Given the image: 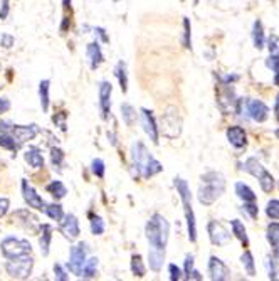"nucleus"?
<instances>
[{
    "mask_svg": "<svg viewBox=\"0 0 279 281\" xmlns=\"http://www.w3.org/2000/svg\"><path fill=\"white\" fill-rule=\"evenodd\" d=\"M49 89H51V81L49 79H44L39 83V98H41V106H42V111L47 113V110H49Z\"/></svg>",
    "mask_w": 279,
    "mask_h": 281,
    "instance_id": "26",
    "label": "nucleus"
},
{
    "mask_svg": "<svg viewBox=\"0 0 279 281\" xmlns=\"http://www.w3.org/2000/svg\"><path fill=\"white\" fill-rule=\"evenodd\" d=\"M0 251H2L6 259H12V258H19V256H22V254H31L32 246L27 239L7 236L6 239L0 243Z\"/></svg>",
    "mask_w": 279,
    "mask_h": 281,
    "instance_id": "7",
    "label": "nucleus"
},
{
    "mask_svg": "<svg viewBox=\"0 0 279 281\" xmlns=\"http://www.w3.org/2000/svg\"><path fill=\"white\" fill-rule=\"evenodd\" d=\"M94 34H96V36H98L103 42H109L108 34H106V31H104L103 27H96V29H94Z\"/></svg>",
    "mask_w": 279,
    "mask_h": 281,
    "instance_id": "54",
    "label": "nucleus"
},
{
    "mask_svg": "<svg viewBox=\"0 0 279 281\" xmlns=\"http://www.w3.org/2000/svg\"><path fill=\"white\" fill-rule=\"evenodd\" d=\"M0 147L11 150V152H17L19 150L16 140H14L12 135H9V133H0Z\"/></svg>",
    "mask_w": 279,
    "mask_h": 281,
    "instance_id": "37",
    "label": "nucleus"
},
{
    "mask_svg": "<svg viewBox=\"0 0 279 281\" xmlns=\"http://www.w3.org/2000/svg\"><path fill=\"white\" fill-rule=\"evenodd\" d=\"M266 66L269 69H272L274 72L279 71V54H271L269 59H266Z\"/></svg>",
    "mask_w": 279,
    "mask_h": 281,
    "instance_id": "44",
    "label": "nucleus"
},
{
    "mask_svg": "<svg viewBox=\"0 0 279 281\" xmlns=\"http://www.w3.org/2000/svg\"><path fill=\"white\" fill-rule=\"evenodd\" d=\"M230 226H232V234L237 237L240 243L244 244V248H247V246H249V237H247L246 227H244L242 222H240L239 219H234V221H230Z\"/></svg>",
    "mask_w": 279,
    "mask_h": 281,
    "instance_id": "25",
    "label": "nucleus"
},
{
    "mask_svg": "<svg viewBox=\"0 0 279 281\" xmlns=\"http://www.w3.org/2000/svg\"><path fill=\"white\" fill-rule=\"evenodd\" d=\"M182 44H184L185 49L192 47V26L189 17H184V39H182Z\"/></svg>",
    "mask_w": 279,
    "mask_h": 281,
    "instance_id": "38",
    "label": "nucleus"
},
{
    "mask_svg": "<svg viewBox=\"0 0 279 281\" xmlns=\"http://www.w3.org/2000/svg\"><path fill=\"white\" fill-rule=\"evenodd\" d=\"M86 254H88V244L79 243L71 248L69 251V261H67V268L76 276H81V271H83Z\"/></svg>",
    "mask_w": 279,
    "mask_h": 281,
    "instance_id": "9",
    "label": "nucleus"
},
{
    "mask_svg": "<svg viewBox=\"0 0 279 281\" xmlns=\"http://www.w3.org/2000/svg\"><path fill=\"white\" fill-rule=\"evenodd\" d=\"M142 125L152 142L158 145V125H157V120H155V116H153L152 110L142 108Z\"/></svg>",
    "mask_w": 279,
    "mask_h": 281,
    "instance_id": "15",
    "label": "nucleus"
},
{
    "mask_svg": "<svg viewBox=\"0 0 279 281\" xmlns=\"http://www.w3.org/2000/svg\"><path fill=\"white\" fill-rule=\"evenodd\" d=\"M14 42H16V39L11 34H2V37H0V46L6 47V49H11L14 46Z\"/></svg>",
    "mask_w": 279,
    "mask_h": 281,
    "instance_id": "45",
    "label": "nucleus"
},
{
    "mask_svg": "<svg viewBox=\"0 0 279 281\" xmlns=\"http://www.w3.org/2000/svg\"><path fill=\"white\" fill-rule=\"evenodd\" d=\"M252 41H254V47L259 51L266 44V39H264V26L259 19L254 22V27H252Z\"/></svg>",
    "mask_w": 279,
    "mask_h": 281,
    "instance_id": "23",
    "label": "nucleus"
},
{
    "mask_svg": "<svg viewBox=\"0 0 279 281\" xmlns=\"http://www.w3.org/2000/svg\"><path fill=\"white\" fill-rule=\"evenodd\" d=\"M242 168L247 173L254 175V177H259L264 170H266V168L261 165V162H257V158H247L246 162H244V167Z\"/></svg>",
    "mask_w": 279,
    "mask_h": 281,
    "instance_id": "31",
    "label": "nucleus"
},
{
    "mask_svg": "<svg viewBox=\"0 0 279 281\" xmlns=\"http://www.w3.org/2000/svg\"><path fill=\"white\" fill-rule=\"evenodd\" d=\"M34 259L29 254H22L19 258H12L6 263V271L11 278L16 279H27L32 273Z\"/></svg>",
    "mask_w": 279,
    "mask_h": 281,
    "instance_id": "8",
    "label": "nucleus"
},
{
    "mask_svg": "<svg viewBox=\"0 0 279 281\" xmlns=\"http://www.w3.org/2000/svg\"><path fill=\"white\" fill-rule=\"evenodd\" d=\"M111 93H113V84L108 81H101L99 84V110L103 120L109 118L111 113Z\"/></svg>",
    "mask_w": 279,
    "mask_h": 281,
    "instance_id": "12",
    "label": "nucleus"
},
{
    "mask_svg": "<svg viewBox=\"0 0 279 281\" xmlns=\"http://www.w3.org/2000/svg\"><path fill=\"white\" fill-rule=\"evenodd\" d=\"M244 211H246L247 214L252 217V219H256L257 214H259V209H257V206L254 204V202H244Z\"/></svg>",
    "mask_w": 279,
    "mask_h": 281,
    "instance_id": "46",
    "label": "nucleus"
},
{
    "mask_svg": "<svg viewBox=\"0 0 279 281\" xmlns=\"http://www.w3.org/2000/svg\"><path fill=\"white\" fill-rule=\"evenodd\" d=\"M267 273H269V279H277V266H276V259L274 258H267Z\"/></svg>",
    "mask_w": 279,
    "mask_h": 281,
    "instance_id": "43",
    "label": "nucleus"
},
{
    "mask_svg": "<svg viewBox=\"0 0 279 281\" xmlns=\"http://www.w3.org/2000/svg\"><path fill=\"white\" fill-rule=\"evenodd\" d=\"M69 6H71V0H62V7H64L66 11H67V7Z\"/></svg>",
    "mask_w": 279,
    "mask_h": 281,
    "instance_id": "60",
    "label": "nucleus"
},
{
    "mask_svg": "<svg viewBox=\"0 0 279 281\" xmlns=\"http://www.w3.org/2000/svg\"><path fill=\"white\" fill-rule=\"evenodd\" d=\"M98 258H89V259H86L84 261V266H83V271H81V276L83 278H94L96 276V271H98Z\"/></svg>",
    "mask_w": 279,
    "mask_h": 281,
    "instance_id": "30",
    "label": "nucleus"
},
{
    "mask_svg": "<svg viewBox=\"0 0 279 281\" xmlns=\"http://www.w3.org/2000/svg\"><path fill=\"white\" fill-rule=\"evenodd\" d=\"M274 84L279 86V71H277V72H274Z\"/></svg>",
    "mask_w": 279,
    "mask_h": 281,
    "instance_id": "59",
    "label": "nucleus"
},
{
    "mask_svg": "<svg viewBox=\"0 0 279 281\" xmlns=\"http://www.w3.org/2000/svg\"><path fill=\"white\" fill-rule=\"evenodd\" d=\"M222 86L224 88L220 89L217 103H219V108L222 110L225 115H229L230 111H234L237 108V100H235V96H234V89L229 88V84H222Z\"/></svg>",
    "mask_w": 279,
    "mask_h": 281,
    "instance_id": "16",
    "label": "nucleus"
},
{
    "mask_svg": "<svg viewBox=\"0 0 279 281\" xmlns=\"http://www.w3.org/2000/svg\"><path fill=\"white\" fill-rule=\"evenodd\" d=\"M247 113L254 120V122L262 123V122H266V120H267L269 110H267V106L264 105L261 100H249L247 101Z\"/></svg>",
    "mask_w": 279,
    "mask_h": 281,
    "instance_id": "17",
    "label": "nucleus"
},
{
    "mask_svg": "<svg viewBox=\"0 0 279 281\" xmlns=\"http://www.w3.org/2000/svg\"><path fill=\"white\" fill-rule=\"evenodd\" d=\"M173 185H175L177 192L182 199V206H184V212H185V219H187V229H189V239L190 243H195L197 241V224H195V214L194 209H192V194H190V187L184 178L175 177L173 180Z\"/></svg>",
    "mask_w": 279,
    "mask_h": 281,
    "instance_id": "4",
    "label": "nucleus"
},
{
    "mask_svg": "<svg viewBox=\"0 0 279 281\" xmlns=\"http://www.w3.org/2000/svg\"><path fill=\"white\" fill-rule=\"evenodd\" d=\"M59 231L62 232V236L66 237V239L69 241H74L79 237V221L78 217H76L74 214H67L64 216L62 219L59 221Z\"/></svg>",
    "mask_w": 279,
    "mask_h": 281,
    "instance_id": "13",
    "label": "nucleus"
},
{
    "mask_svg": "<svg viewBox=\"0 0 279 281\" xmlns=\"http://www.w3.org/2000/svg\"><path fill=\"white\" fill-rule=\"evenodd\" d=\"M41 231H42V236L39 237L41 253H42V256H47V254H49L51 239H52V227H51L49 224H42Z\"/></svg>",
    "mask_w": 279,
    "mask_h": 281,
    "instance_id": "22",
    "label": "nucleus"
},
{
    "mask_svg": "<svg viewBox=\"0 0 279 281\" xmlns=\"http://www.w3.org/2000/svg\"><path fill=\"white\" fill-rule=\"evenodd\" d=\"M266 237L267 241L271 243V246L279 243V222H271L266 229Z\"/></svg>",
    "mask_w": 279,
    "mask_h": 281,
    "instance_id": "35",
    "label": "nucleus"
},
{
    "mask_svg": "<svg viewBox=\"0 0 279 281\" xmlns=\"http://www.w3.org/2000/svg\"><path fill=\"white\" fill-rule=\"evenodd\" d=\"M131 167L134 175L142 178H150L163 170V165L148 152L145 143L136 142L131 145Z\"/></svg>",
    "mask_w": 279,
    "mask_h": 281,
    "instance_id": "1",
    "label": "nucleus"
},
{
    "mask_svg": "<svg viewBox=\"0 0 279 281\" xmlns=\"http://www.w3.org/2000/svg\"><path fill=\"white\" fill-rule=\"evenodd\" d=\"M71 26V21L67 17H62V24H61V32L64 34L66 31H67V27Z\"/></svg>",
    "mask_w": 279,
    "mask_h": 281,
    "instance_id": "56",
    "label": "nucleus"
},
{
    "mask_svg": "<svg viewBox=\"0 0 279 281\" xmlns=\"http://www.w3.org/2000/svg\"><path fill=\"white\" fill-rule=\"evenodd\" d=\"M209 274L212 281H227L230 278V269L217 256H210L209 259Z\"/></svg>",
    "mask_w": 279,
    "mask_h": 281,
    "instance_id": "14",
    "label": "nucleus"
},
{
    "mask_svg": "<svg viewBox=\"0 0 279 281\" xmlns=\"http://www.w3.org/2000/svg\"><path fill=\"white\" fill-rule=\"evenodd\" d=\"M225 191V178L220 172H207L200 177L199 202L204 206H212Z\"/></svg>",
    "mask_w": 279,
    "mask_h": 281,
    "instance_id": "2",
    "label": "nucleus"
},
{
    "mask_svg": "<svg viewBox=\"0 0 279 281\" xmlns=\"http://www.w3.org/2000/svg\"><path fill=\"white\" fill-rule=\"evenodd\" d=\"M121 116H123V122L126 123V127H133L134 122H136V110H134L129 103H123L121 105Z\"/></svg>",
    "mask_w": 279,
    "mask_h": 281,
    "instance_id": "29",
    "label": "nucleus"
},
{
    "mask_svg": "<svg viewBox=\"0 0 279 281\" xmlns=\"http://www.w3.org/2000/svg\"><path fill=\"white\" fill-rule=\"evenodd\" d=\"M9 11H11L9 0H2V6H0V21H6L9 16Z\"/></svg>",
    "mask_w": 279,
    "mask_h": 281,
    "instance_id": "51",
    "label": "nucleus"
},
{
    "mask_svg": "<svg viewBox=\"0 0 279 281\" xmlns=\"http://www.w3.org/2000/svg\"><path fill=\"white\" fill-rule=\"evenodd\" d=\"M207 231H209L210 243L215 246H224L230 241V232L227 231V227H225L222 222L210 221L209 226H207Z\"/></svg>",
    "mask_w": 279,
    "mask_h": 281,
    "instance_id": "10",
    "label": "nucleus"
},
{
    "mask_svg": "<svg viewBox=\"0 0 279 281\" xmlns=\"http://www.w3.org/2000/svg\"><path fill=\"white\" fill-rule=\"evenodd\" d=\"M145 236L152 248L165 249L170 236V224L162 214H153L145 226Z\"/></svg>",
    "mask_w": 279,
    "mask_h": 281,
    "instance_id": "3",
    "label": "nucleus"
},
{
    "mask_svg": "<svg viewBox=\"0 0 279 281\" xmlns=\"http://www.w3.org/2000/svg\"><path fill=\"white\" fill-rule=\"evenodd\" d=\"M22 196H24V201L29 204V207H32V209H36V211H44L46 209L47 204L44 202V199L36 192V189H34L31 183L26 180V178L22 180Z\"/></svg>",
    "mask_w": 279,
    "mask_h": 281,
    "instance_id": "11",
    "label": "nucleus"
},
{
    "mask_svg": "<svg viewBox=\"0 0 279 281\" xmlns=\"http://www.w3.org/2000/svg\"><path fill=\"white\" fill-rule=\"evenodd\" d=\"M158 133H163L167 138H177L182 133V116L175 106H168L165 113L160 118V127H158Z\"/></svg>",
    "mask_w": 279,
    "mask_h": 281,
    "instance_id": "5",
    "label": "nucleus"
},
{
    "mask_svg": "<svg viewBox=\"0 0 279 281\" xmlns=\"http://www.w3.org/2000/svg\"><path fill=\"white\" fill-rule=\"evenodd\" d=\"M47 192H49L54 199H57V201H59V199H64L66 197L67 189L64 187V183H62L61 180H52L49 185H47Z\"/></svg>",
    "mask_w": 279,
    "mask_h": 281,
    "instance_id": "28",
    "label": "nucleus"
},
{
    "mask_svg": "<svg viewBox=\"0 0 279 281\" xmlns=\"http://www.w3.org/2000/svg\"><path fill=\"white\" fill-rule=\"evenodd\" d=\"M266 214H267L269 219H272V221L279 219V199H272V201L267 202Z\"/></svg>",
    "mask_w": 279,
    "mask_h": 281,
    "instance_id": "39",
    "label": "nucleus"
},
{
    "mask_svg": "<svg viewBox=\"0 0 279 281\" xmlns=\"http://www.w3.org/2000/svg\"><path fill=\"white\" fill-rule=\"evenodd\" d=\"M192 269H194V254H189L185 258V278L187 279H189Z\"/></svg>",
    "mask_w": 279,
    "mask_h": 281,
    "instance_id": "49",
    "label": "nucleus"
},
{
    "mask_svg": "<svg viewBox=\"0 0 279 281\" xmlns=\"http://www.w3.org/2000/svg\"><path fill=\"white\" fill-rule=\"evenodd\" d=\"M114 76L118 77L119 88H121L123 93L128 91V71H126V64L123 61H119L116 67H114Z\"/></svg>",
    "mask_w": 279,
    "mask_h": 281,
    "instance_id": "24",
    "label": "nucleus"
},
{
    "mask_svg": "<svg viewBox=\"0 0 279 281\" xmlns=\"http://www.w3.org/2000/svg\"><path fill=\"white\" fill-rule=\"evenodd\" d=\"M145 264H143L142 261V256L140 254H133L131 256V273L134 276H138V278H143L145 276Z\"/></svg>",
    "mask_w": 279,
    "mask_h": 281,
    "instance_id": "33",
    "label": "nucleus"
},
{
    "mask_svg": "<svg viewBox=\"0 0 279 281\" xmlns=\"http://www.w3.org/2000/svg\"><path fill=\"white\" fill-rule=\"evenodd\" d=\"M168 271H170V279L172 281H179V279H182V271L177 268L175 264H170L168 266Z\"/></svg>",
    "mask_w": 279,
    "mask_h": 281,
    "instance_id": "50",
    "label": "nucleus"
},
{
    "mask_svg": "<svg viewBox=\"0 0 279 281\" xmlns=\"http://www.w3.org/2000/svg\"><path fill=\"white\" fill-rule=\"evenodd\" d=\"M240 261H242L244 268H246V271H247L249 276H254V274H256V268H254V258H252V253H251V251H244V254L240 256Z\"/></svg>",
    "mask_w": 279,
    "mask_h": 281,
    "instance_id": "36",
    "label": "nucleus"
},
{
    "mask_svg": "<svg viewBox=\"0 0 279 281\" xmlns=\"http://www.w3.org/2000/svg\"><path fill=\"white\" fill-rule=\"evenodd\" d=\"M91 170L98 178H103L104 177V162L101 158H94L93 162H91Z\"/></svg>",
    "mask_w": 279,
    "mask_h": 281,
    "instance_id": "42",
    "label": "nucleus"
},
{
    "mask_svg": "<svg viewBox=\"0 0 279 281\" xmlns=\"http://www.w3.org/2000/svg\"><path fill=\"white\" fill-rule=\"evenodd\" d=\"M235 194H237V197L242 199L244 202H256V194L252 192L251 187L242 182L235 183Z\"/></svg>",
    "mask_w": 279,
    "mask_h": 281,
    "instance_id": "27",
    "label": "nucleus"
},
{
    "mask_svg": "<svg viewBox=\"0 0 279 281\" xmlns=\"http://www.w3.org/2000/svg\"><path fill=\"white\" fill-rule=\"evenodd\" d=\"M257 178H259V185H261V189H262L264 192H267V194L272 192V189H274V185H276V182H274V178H272L271 173H269L267 170H264Z\"/></svg>",
    "mask_w": 279,
    "mask_h": 281,
    "instance_id": "32",
    "label": "nucleus"
},
{
    "mask_svg": "<svg viewBox=\"0 0 279 281\" xmlns=\"http://www.w3.org/2000/svg\"><path fill=\"white\" fill-rule=\"evenodd\" d=\"M0 133H9L16 140L17 147H22L29 140H34L36 135L39 133L37 125H12L9 122H0Z\"/></svg>",
    "mask_w": 279,
    "mask_h": 281,
    "instance_id": "6",
    "label": "nucleus"
},
{
    "mask_svg": "<svg viewBox=\"0 0 279 281\" xmlns=\"http://www.w3.org/2000/svg\"><path fill=\"white\" fill-rule=\"evenodd\" d=\"M51 162H52V165H54V168L61 170V165H62V162H64V152H62L61 148H52L51 150Z\"/></svg>",
    "mask_w": 279,
    "mask_h": 281,
    "instance_id": "40",
    "label": "nucleus"
},
{
    "mask_svg": "<svg viewBox=\"0 0 279 281\" xmlns=\"http://www.w3.org/2000/svg\"><path fill=\"white\" fill-rule=\"evenodd\" d=\"M44 212L51 217L52 221H56V222H59L62 217H64V212H62V207L59 204H49V206H46Z\"/></svg>",
    "mask_w": 279,
    "mask_h": 281,
    "instance_id": "34",
    "label": "nucleus"
},
{
    "mask_svg": "<svg viewBox=\"0 0 279 281\" xmlns=\"http://www.w3.org/2000/svg\"><path fill=\"white\" fill-rule=\"evenodd\" d=\"M274 115H276V120L279 123V93L276 96V103H274Z\"/></svg>",
    "mask_w": 279,
    "mask_h": 281,
    "instance_id": "57",
    "label": "nucleus"
},
{
    "mask_svg": "<svg viewBox=\"0 0 279 281\" xmlns=\"http://www.w3.org/2000/svg\"><path fill=\"white\" fill-rule=\"evenodd\" d=\"M148 261H150V269L158 273L163 266V261H165V249L152 248L150 253H148Z\"/></svg>",
    "mask_w": 279,
    "mask_h": 281,
    "instance_id": "21",
    "label": "nucleus"
},
{
    "mask_svg": "<svg viewBox=\"0 0 279 281\" xmlns=\"http://www.w3.org/2000/svg\"><path fill=\"white\" fill-rule=\"evenodd\" d=\"M9 206H11V201L7 197H0V217H4L9 212Z\"/></svg>",
    "mask_w": 279,
    "mask_h": 281,
    "instance_id": "52",
    "label": "nucleus"
},
{
    "mask_svg": "<svg viewBox=\"0 0 279 281\" xmlns=\"http://www.w3.org/2000/svg\"><path fill=\"white\" fill-rule=\"evenodd\" d=\"M54 123L59 125V128L62 132H66V113H61V115H54Z\"/></svg>",
    "mask_w": 279,
    "mask_h": 281,
    "instance_id": "53",
    "label": "nucleus"
},
{
    "mask_svg": "<svg viewBox=\"0 0 279 281\" xmlns=\"http://www.w3.org/2000/svg\"><path fill=\"white\" fill-rule=\"evenodd\" d=\"M269 51H271V54H279V37L274 34L269 37Z\"/></svg>",
    "mask_w": 279,
    "mask_h": 281,
    "instance_id": "47",
    "label": "nucleus"
},
{
    "mask_svg": "<svg viewBox=\"0 0 279 281\" xmlns=\"http://www.w3.org/2000/svg\"><path fill=\"white\" fill-rule=\"evenodd\" d=\"M272 256H274V259L279 263V243L272 246Z\"/></svg>",
    "mask_w": 279,
    "mask_h": 281,
    "instance_id": "58",
    "label": "nucleus"
},
{
    "mask_svg": "<svg viewBox=\"0 0 279 281\" xmlns=\"http://www.w3.org/2000/svg\"><path fill=\"white\" fill-rule=\"evenodd\" d=\"M91 232L94 236H101L104 232V221L99 216H93V219H91Z\"/></svg>",
    "mask_w": 279,
    "mask_h": 281,
    "instance_id": "41",
    "label": "nucleus"
},
{
    "mask_svg": "<svg viewBox=\"0 0 279 281\" xmlns=\"http://www.w3.org/2000/svg\"><path fill=\"white\" fill-rule=\"evenodd\" d=\"M24 158L32 168H42L44 167V157H42L41 150L36 147H29L24 153Z\"/></svg>",
    "mask_w": 279,
    "mask_h": 281,
    "instance_id": "20",
    "label": "nucleus"
},
{
    "mask_svg": "<svg viewBox=\"0 0 279 281\" xmlns=\"http://www.w3.org/2000/svg\"><path fill=\"white\" fill-rule=\"evenodd\" d=\"M54 273H56V279H59V281H67V279H69V276H67L66 271L62 269L61 264H54Z\"/></svg>",
    "mask_w": 279,
    "mask_h": 281,
    "instance_id": "48",
    "label": "nucleus"
},
{
    "mask_svg": "<svg viewBox=\"0 0 279 281\" xmlns=\"http://www.w3.org/2000/svg\"><path fill=\"white\" fill-rule=\"evenodd\" d=\"M9 110H11V101H9L7 98H0V115L7 113Z\"/></svg>",
    "mask_w": 279,
    "mask_h": 281,
    "instance_id": "55",
    "label": "nucleus"
},
{
    "mask_svg": "<svg viewBox=\"0 0 279 281\" xmlns=\"http://www.w3.org/2000/svg\"><path fill=\"white\" fill-rule=\"evenodd\" d=\"M86 54H88V59H89V67L93 71H96L101 64H103L104 56H103V51H101L98 41L88 44V47H86Z\"/></svg>",
    "mask_w": 279,
    "mask_h": 281,
    "instance_id": "18",
    "label": "nucleus"
},
{
    "mask_svg": "<svg viewBox=\"0 0 279 281\" xmlns=\"http://www.w3.org/2000/svg\"><path fill=\"white\" fill-rule=\"evenodd\" d=\"M227 140L234 148H244L247 145V135L242 127H230L227 130Z\"/></svg>",
    "mask_w": 279,
    "mask_h": 281,
    "instance_id": "19",
    "label": "nucleus"
},
{
    "mask_svg": "<svg viewBox=\"0 0 279 281\" xmlns=\"http://www.w3.org/2000/svg\"><path fill=\"white\" fill-rule=\"evenodd\" d=\"M113 2H119V0H113Z\"/></svg>",
    "mask_w": 279,
    "mask_h": 281,
    "instance_id": "61",
    "label": "nucleus"
}]
</instances>
